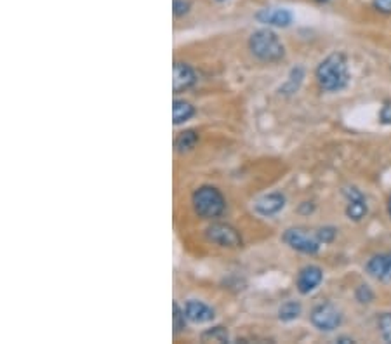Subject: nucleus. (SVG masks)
Masks as SVG:
<instances>
[{
  "instance_id": "nucleus-19",
  "label": "nucleus",
  "mask_w": 391,
  "mask_h": 344,
  "mask_svg": "<svg viewBox=\"0 0 391 344\" xmlns=\"http://www.w3.org/2000/svg\"><path fill=\"white\" fill-rule=\"evenodd\" d=\"M172 311H174V315H172V325H174V334H179L181 331H185L186 327V313L185 309L179 308L178 303H172Z\"/></svg>"
},
{
  "instance_id": "nucleus-25",
  "label": "nucleus",
  "mask_w": 391,
  "mask_h": 344,
  "mask_svg": "<svg viewBox=\"0 0 391 344\" xmlns=\"http://www.w3.org/2000/svg\"><path fill=\"white\" fill-rule=\"evenodd\" d=\"M379 118H381L382 124H391V99L385 101V105H382L381 108V113H379Z\"/></svg>"
},
{
  "instance_id": "nucleus-17",
  "label": "nucleus",
  "mask_w": 391,
  "mask_h": 344,
  "mask_svg": "<svg viewBox=\"0 0 391 344\" xmlns=\"http://www.w3.org/2000/svg\"><path fill=\"white\" fill-rule=\"evenodd\" d=\"M302 79H305V70H302L301 67L294 68V70L290 71V76H289V80H287V84L282 87V89H280V93H283L287 96L294 94L299 89V86H301Z\"/></svg>"
},
{
  "instance_id": "nucleus-8",
  "label": "nucleus",
  "mask_w": 391,
  "mask_h": 344,
  "mask_svg": "<svg viewBox=\"0 0 391 344\" xmlns=\"http://www.w3.org/2000/svg\"><path fill=\"white\" fill-rule=\"evenodd\" d=\"M324 280V271L320 270L318 266H305L298 275L296 280V287L301 294H310L317 289L318 285L322 284Z\"/></svg>"
},
{
  "instance_id": "nucleus-26",
  "label": "nucleus",
  "mask_w": 391,
  "mask_h": 344,
  "mask_svg": "<svg viewBox=\"0 0 391 344\" xmlns=\"http://www.w3.org/2000/svg\"><path fill=\"white\" fill-rule=\"evenodd\" d=\"M313 209H315V207H313V204H308V202H305V204L299 207V212H312Z\"/></svg>"
},
{
  "instance_id": "nucleus-24",
  "label": "nucleus",
  "mask_w": 391,
  "mask_h": 344,
  "mask_svg": "<svg viewBox=\"0 0 391 344\" xmlns=\"http://www.w3.org/2000/svg\"><path fill=\"white\" fill-rule=\"evenodd\" d=\"M375 11L382 14H391V0H373Z\"/></svg>"
},
{
  "instance_id": "nucleus-20",
  "label": "nucleus",
  "mask_w": 391,
  "mask_h": 344,
  "mask_svg": "<svg viewBox=\"0 0 391 344\" xmlns=\"http://www.w3.org/2000/svg\"><path fill=\"white\" fill-rule=\"evenodd\" d=\"M378 325H379V332H381L382 339L391 344V313H382V315L379 316Z\"/></svg>"
},
{
  "instance_id": "nucleus-12",
  "label": "nucleus",
  "mask_w": 391,
  "mask_h": 344,
  "mask_svg": "<svg viewBox=\"0 0 391 344\" xmlns=\"http://www.w3.org/2000/svg\"><path fill=\"white\" fill-rule=\"evenodd\" d=\"M256 19L263 25L278 26V28H287L293 23V13L287 9H263L256 14Z\"/></svg>"
},
{
  "instance_id": "nucleus-13",
  "label": "nucleus",
  "mask_w": 391,
  "mask_h": 344,
  "mask_svg": "<svg viewBox=\"0 0 391 344\" xmlns=\"http://www.w3.org/2000/svg\"><path fill=\"white\" fill-rule=\"evenodd\" d=\"M185 313H186V319L193 323L212 322L214 316H216V313H214V309L210 308V306H207L205 303H202V301H197V299L188 301L185 306Z\"/></svg>"
},
{
  "instance_id": "nucleus-3",
  "label": "nucleus",
  "mask_w": 391,
  "mask_h": 344,
  "mask_svg": "<svg viewBox=\"0 0 391 344\" xmlns=\"http://www.w3.org/2000/svg\"><path fill=\"white\" fill-rule=\"evenodd\" d=\"M195 212L205 219L220 217L225 212L226 202L221 191L214 186H202L193 193Z\"/></svg>"
},
{
  "instance_id": "nucleus-2",
  "label": "nucleus",
  "mask_w": 391,
  "mask_h": 344,
  "mask_svg": "<svg viewBox=\"0 0 391 344\" xmlns=\"http://www.w3.org/2000/svg\"><path fill=\"white\" fill-rule=\"evenodd\" d=\"M249 49L264 63H277L285 56V49L280 38L270 30H258L249 38Z\"/></svg>"
},
{
  "instance_id": "nucleus-9",
  "label": "nucleus",
  "mask_w": 391,
  "mask_h": 344,
  "mask_svg": "<svg viewBox=\"0 0 391 344\" xmlns=\"http://www.w3.org/2000/svg\"><path fill=\"white\" fill-rule=\"evenodd\" d=\"M366 271L379 282H391V252L378 254L369 259Z\"/></svg>"
},
{
  "instance_id": "nucleus-10",
  "label": "nucleus",
  "mask_w": 391,
  "mask_h": 344,
  "mask_svg": "<svg viewBox=\"0 0 391 344\" xmlns=\"http://www.w3.org/2000/svg\"><path fill=\"white\" fill-rule=\"evenodd\" d=\"M172 71H174L172 91H174L176 94L181 93V91L190 89V87L197 82V74H195L193 68L188 67L186 63H179V61H176L174 67H172Z\"/></svg>"
},
{
  "instance_id": "nucleus-23",
  "label": "nucleus",
  "mask_w": 391,
  "mask_h": 344,
  "mask_svg": "<svg viewBox=\"0 0 391 344\" xmlns=\"http://www.w3.org/2000/svg\"><path fill=\"white\" fill-rule=\"evenodd\" d=\"M174 16L179 18V16H185V14L190 11V2L188 0H174Z\"/></svg>"
},
{
  "instance_id": "nucleus-1",
  "label": "nucleus",
  "mask_w": 391,
  "mask_h": 344,
  "mask_svg": "<svg viewBox=\"0 0 391 344\" xmlns=\"http://www.w3.org/2000/svg\"><path fill=\"white\" fill-rule=\"evenodd\" d=\"M317 82L327 93H337L343 91L350 82V71H348L346 57L341 52L327 56L320 64H318L317 71Z\"/></svg>"
},
{
  "instance_id": "nucleus-18",
  "label": "nucleus",
  "mask_w": 391,
  "mask_h": 344,
  "mask_svg": "<svg viewBox=\"0 0 391 344\" xmlns=\"http://www.w3.org/2000/svg\"><path fill=\"white\" fill-rule=\"evenodd\" d=\"M228 331L225 327H214L202 334L204 343H228Z\"/></svg>"
},
{
  "instance_id": "nucleus-29",
  "label": "nucleus",
  "mask_w": 391,
  "mask_h": 344,
  "mask_svg": "<svg viewBox=\"0 0 391 344\" xmlns=\"http://www.w3.org/2000/svg\"><path fill=\"white\" fill-rule=\"evenodd\" d=\"M317 2H327V0H317Z\"/></svg>"
},
{
  "instance_id": "nucleus-16",
  "label": "nucleus",
  "mask_w": 391,
  "mask_h": 344,
  "mask_svg": "<svg viewBox=\"0 0 391 344\" xmlns=\"http://www.w3.org/2000/svg\"><path fill=\"white\" fill-rule=\"evenodd\" d=\"M299 315H301V304L298 301H287L278 309V319L282 322H293Z\"/></svg>"
},
{
  "instance_id": "nucleus-28",
  "label": "nucleus",
  "mask_w": 391,
  "mask_h": 344,
  "mask_svg": "<svg viewBox=\"0 0 391 344\" xmlns=\"http://www.w3.org/2000/svg\"><path fill=\"white\" fill-rule=\"evenodd\" d=\"M388 210H390V216H391V200H390V204H388Z\"/></svg>"
},
{
  "instance_id": "nucleus-4",
  "label": "nucleus",
  "mask_w": 391,
  "mask_h": 344,
  "mask_svg": "<svg viewBox=\"0 0 391 344\" xmlns=\"http://www.w3.org/2000/svg\"><path fill=\"white\" fill-rule=\"evenodd\" d=\"M310 320H312V323L315 325L318 331L331 332V331H336V328L341 325V322H343V315H341V311L334 304L324 303L313 308L312 315H310Z\"/></svg>"
},
{
  "instance_id": "nucleus-21",
  "label": "nucleus",
  "mask_w": 391,
  "mask_h": 344,
  "mask_svg": "<svg viewBox=\"0 0 391 344\" xmlns=\"http://www.w3.org/2000/svg\"><path fill=\"white\" fill-rule=\"evenodd\" d=\"M336 235H337V229L334 227H325L317 231V239L320 243H331L332 240L336 239Z\"/></svg>"
},
{
  "instance_id": "nucleus-27",
  "label": "nucleus",
  "mask_w": 391,
  "mask_h": 344,
  "mask_svg": "<svg viewBox=\"0 0 391 344\" xmlns=\"http://www.w3.org/2000/svg\"><path fill=\"white\" fill-rule=\"evenodd\" d=\"M337 343H344V344H346V343H353V339H348V338H339V339H337Z\"/></svg>"
},
{
  "instance_id": "nucleus-5",
  "label": "nucleus",
  "mask_w": 391,
  "mask_h": 344,
  "mask_svg": "<svg viewBox=\"0 0 391 344\" xmlns=\"http://www.w3.org/2000/svg\"><path fill=\"white\" fill-rule=\"evenodd\" d=\"M283 242L294 251L302 252V254H317L320 248V242L317 236H312L301 228H289L283 233Z\"/></svg>"
},
{
  "instance_id": "nucleus-30",
  "label": "nucleus",
  "mask_w": 391,
  "mask_h": 344,
  "mask_svg": "<svg viewBox=\"0 0 391 344\" xmlns=\"http://www.w3.org/2000/svg\"><path fill=\"white\" fill-rule=\"evenodd\" d=\"M220 2H225V0H220Z\"/></svg>"
},
{
  "instance_id": "nucleus-7",
  "label": "nucleus",
  "mask_w": 391,
  "mask_h": 344,
  "mask_svg": "<svg viewBox=\"0 0 391 344\" xmlns=\"http://www.w3.org/2000/svg\"><path fill=\"white\" fill-rule=\"evenodd\" d=\"M343 195L348 198V207H346V216L353 221H362L367 216V200L362 195V191L355 186L351 188H344Z\"/></svg>"
},
{
  "instance_id": "nucleus-15",
  "label": "nucleus",
  "mask_w": 391,
  "mask_h": 344,
  "mask_svg": "<svg viewBox=\"0 0 391 344\" xmlns=\"http://www.w3.org/2000/svg\"><path fill=\"white\" fill-rule=\"evenodd\" d=\"M198 143V134L197 131H193V129H190V131H185L179 134L178 137H176V150L178 153H188L193 150L195 147H197Z\"/></svg>"
},
{
  "instance_id": "nucleus-6",
  "label": "nucleus",
  "mask_w": 391,
  "mask_h": 344,
  "mask_svg": "<svg viewBox=\"0 0 391 344\" xmlns=\"http://www.w3.org/2000/svg\"><path fill=\"white\" fill-rule=\"evenodd\" d=\"M207 239L210 242L217 243L221 247H240L242 246V236L235 228L225 223H214L212 227L207 228Z\"/></svg>"
},
{
  "instance_id": "nucleus-11",
  "label": "nucleus",
  "mask_w": 391,
  "mask_h": 344,
  "mask_svg": "<svg viewBox=\"0 0 391 344\" xmlns=\"http://www.w3.org/2000/svg\"><path fill=\"white\" fill-rule=\"evenodd\" d=\"M285 207V197L282 193H270L258 198L254 202V210L261 216H275L280 210Z\"/></svg>"
},
{
  "instance_id": "nucleus-22",
  "label": "nucleus",
  "mask_w": 391,
  "mask_h": 344,
  "mask_svg": "<svg viewBox=\"0 0 391 344\" xmlns=\"http://www.w3.org/2000/svg\"><path fill=\"white\" fill-rule=\"evenodd\" d=\"M356 299H358V303L362 304H369L373 303L374 292L370 290L369 285H360L358 289H356Z\"/></svg>"
},
{
  "instance_id": "nucleus-14",
  "label": "nucleus",
  "mask_w": 391,
  "mask_h": 344,
  "mask_svg": "<svg viewBox=\"0 0 391 344\" xmlns=\"http://www.w3.org/2000/svg\"><path fill=\"white\" fill-rule=\"evenodd\" d=\"M195 115V108L188 101H181V99H176L174 105H172V120L174 125L185 124L186 120H190Z\"/></svg>"
}]
</instances>
